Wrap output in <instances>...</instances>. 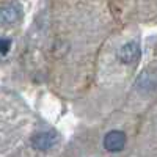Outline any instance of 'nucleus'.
<instances>
[{
	"label": "nucleus",
	"mask_w": 157,
	"mask_h": 157,
	"mask_svg": "<svg viewBox=\"0 0 157 157\" xmlns=\"http://www.w3.org/2000/svg\"><path fill=\"white\" fill-rule=\"evenodd\" d=\"M126 146V134L121 130H110L104 138V148L110 152H118Z\"/></svg>",
	"instance_id": "nucleus-1"
},
{
	"label": "nucleus",
	"mask_w": 157,
	"mask_h": 157,
	"mask_svg": "<svg viewBox=\"0 0 157 157\" xmlns=\"http://www.w3.org/2000/svg\"><path fill=\"white\" fill-rule=\"evenodd\" d=\"M140 58V46L135 41L126 43L121 49H120V60L124 64H134L137 63Z\"/></svg>",
	"instance_id": "nucleus-2"
},
{
	"label": "nucleus",
	"mask_w": 157,
	"mask_h": 157,
	"mask_svg": "<svg viewBox=\"0 0 157 157\" xmlns=\"http://www.w3.org/2000/svg\"><path fill=\"white\" fill-rule=\"evenodd\" d=\"M57 135L54 132H39L32 138V146L38 151H47L55 145Z\"/></svg>",
	"instance_id": "nucleus-3"
},
{
	"label": "nucleus",
	"mask_w": 157,
	"mask_h": 157,
	"mask_svg": "<svg viewBox=\"0 0 157 157\" xmlns=\"http://www.w3.org/2000/svg\"><path fill=\"white\" fill-rule=\"evenodd\" d=\"M17 17H19V8L16 5H6L0 8V24L2 25L14 24Z\"/></svg>",
	"instance_id": "nucleus-4"
},
{
	"label": "nucleus",
	"mask_w": 157,
	"mask_h": 157,
	"mask_svg": "<svg viewBox=\"0 0 157 157\" xmlns=\"http://www.w3.org/2000/svg\"><path fill=\"white\" fill-rule=\"evenodd\" d=\"M11 47V41L5 38H0V55H6Z\"/></svg>",
	"instance_id": "nucleus-5"
}]
</instances>
